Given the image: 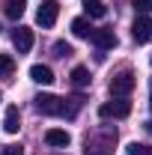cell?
Listing matches in <instances>:
<instances>
[{
	"label": "cell",
	"instance_id": "cell-1",
	"mask_svg": "<svg viewBox=\"0 0 152 155\" xmlns=\"http://www.w3.org/2000/svg\"><path fill=\"white\" fill-rule=\"evenodd\" d=\"M36 110L51 116H72L81 110V98H57V96H36Z\"/></svg>",
	"mask_w": 152,
	"mask_h": 155
},
{
	"label": "cell",
	"instance_id": "cell-2",
	"mask_svg": "<svg viewBox=\"0 0 152 155\" xmlns=\"http://www.w3.org/2000/svg\"><path fill=\"white\" fill-rule=\"evenodd\" d=\"M128 114H131V104L125 98H116V101H107V104L98 107V116L101 119H125Z\"/></svg>",
	"mask_w": 152,
	"mask_h": 155
},
{
	"label": "cell",
	"instance_id": "cell-3",
	"mask_svg": "<svg viewBox=\"0 0 152 155\" xmlns=\"http://www.w3.org/2000/svg\"><path fill=\"white\" fill-rule=\"evenodd\" d=\"M131 90H134V75L131 72H119V75L111 78V93H114L116 98H125Z\"/></svg>",
	"mask_w": 152,
	"mask_h": 155
},
{
	"label": "cell",
	"instance_id": "cell-4",
	"mask_svg": "<svg viewBox=\"0 0 152 155\" xmlns=\"http://www.w3.org/2000/svg\"><path fill=\"white\" fill-rule=\"evenodd\" d=\"M57 12H60L57 0H42V6H39V12H36V21L42 24V27H54Z\"/></svg>",
	"mask_w": 152,
	"mask_h": 155
},
{
	"label": "cell",
	"instance_id": "cell-5",
	"mask_svg": "<svg viewBox=\"0 0 152 155\" xmlns=\"http://www.w3.org/2000/svg\"><path fill=\"white\" fill-rule=\"evenodd\" d=\"M131 36H134V42H149L152 39V21L146 18V15H137L134 18V24H131Z\"/></svg>",
	"mask_w": 152,
	"mask_h": 155
},
{
	"label": "cell",
	"instance_id": "cell-6",
	"mask_svg": "<svg viewBox=\"0 0 152 155\" xmlns=\"http://www.w3.org/2000/svg\"><path fill=\"white\" fill-rule=\"evenodd\" d=\"M12 45L18 48V54H27V51L33 48V30H30V27H18V30L12 33Z\"/></svg>",
	"mask_w": 152,
	"mask_h": 155
},
{
	"label": "cell",
	"instance_id": "cell-7",
	"mask_svg": "<svg viewBox=\"0 0 152 155\" xmlns=\"http://www.w3.org/2000/svg\"><path fill=\"white\" fill-rule=\"evenodd\" d=\"M45 143L48 146H57V149H66L72 143V137H69V131H63V128H48L45 131Z\"/></svg>",
	"mask_w": 152,
	"mask_h": 155
},
{
	"label": "cell",
	"instance_id": "cell-8",
	"mask_svg": "<svg viewBox=\"0 0 152 155\" xmlns=\"http://www.w3.org/2000/svg\"><path fill=\"white\" fill-rule=\"evenodd\" d=\"M30 78H33L36 84H42V87H51V84H54V72H51V66H42V63H36V66L30 69Z\"/></svg>",
	"mask_w": 152,
	"mask_h": 155
},
{
	"label": "cell",
	"instance_id": "cell-9",
	"mask_svg": "<svg viewBox=\"0 0 152 155\" xmlns=\"http://www.w3.org/2000/svg\"><path fill=\"white\" fill-rule=\"evenodd\" d=\"M93 45L95 48H101V51H107V48H114L116 45V36H114V30H93Z\"/></svg>",
	"mask_w": 152,
	"mask_h": 155
},
{
	"label": "cell",
	"instance_id": "cell-10",
	"mask_svg": "<svg viewBox=\"0 0 152 155\" xmlns=\"http://www.w3.org/2000/svg\"><path fill=\"white\" fill-rule=\"evenodd\" d=\"M21 128V114L18 107H6V116H3V131L6 134H18Z\"/></svg>",
	"mask_w": 152,
	"mask_h": 155
},
{
	"label": "cell",
	"instance_id": "cell-11",
	"mask_svg": "<svg viewBox=\"0 0 152 155\" xmlns=\"http://www.w3.org/2000/svg\"><path fill=\"white\" fill-rule=\"evenodd\" d=\"M84 12H87L90 18H104V15H107V6H104L101 0H84Z\"/></svg>",
	"mask_w": 152,
	"mask_h": 155
},
{
	"label": "cell",
	"instance_id": "cell-12",
	"mask_svg": "<svg viewBox=\"0 0 152 155\" xmlns=\"http://www.w3.org/2000/svg\"><path fill=\"white\" fill-rule=\"evenodd\" d=\"M90 81H93V75H90L87 66H75L72 69V84L75 87H90Z\"/></svg>",
	"mask_w": 152,
	"mask_h": 155
},
{
	"label": "cell",
	"instance_id": "cell-13",
	"mask_svg": "<svg viewBox=\"0 0 152 155\" xmlns=\"http://www.w3.org/2000/svg\"><path fill=\"white\" fill-rule=\"evenodd\" d=\"M72 33H75L78 39H90V36H93V27H90L87 18H75V21H72Z\"/></svg>",
	"mask_w": 152,
	"mask_h": 155
},
{
	"label": "cell",
	"instance_id": "cell-14",
	"mask_svg": "<svg viewBox=\"0 0 152 155\" xmlns=\"http://www.w3.org/2000/svg\"><path fill=\"white\" fill-rule=\"evenodd\" d=\"M24 9H27V0H6V6H3V12L9 18H21Z\"/></svg>",
	"mask_w": 152,
	"mask_h": 155
},
{
	"label": "cell",
	"instance_id": "cell-15",
	"mask_svg": "<svg viewBox=\"0 0 152 155\" xmlns=\"http://www.w3.org/2000/svg\"><path fill=\"white\" fill-rule=\"evenodd\" d=\"M84 155H111V140H104V143H98V140H87V152Z\"/></svg>",
	"mask_w": 152,
	"mask_h": 155
},
{
	"label": "cell",
	"instance_id": "cell-16",
	"mask_svg": "<svg viewBox=\"0 0 152 155\" xmlns=\"http://www.w3.org/2000/svg\"><path fill=\"white\" fill-rule=\"evenodd\" d=\"M12 72H15V60L9 54H0V78H9Z\"/></svg>",
	"mask_w": 152,
	"mask_h": 155
},
{
	"label": "cell",
	"instance_id": "cell-17",
	"mask_svg": "<svg viewBox=\"0 0 152 155\" xmlns=\"http://www.w3.org/2000/svg\"><path fill=\"white\" fill-rule=\"evenodd\" d=\"M128 155H152V143H131Z\"/></svg>",
	"mask_w": 152,
	"mask_h": 155
},
{
	"label": "cell",
	"instance_id": "cell-18",
	"mask_svg": "<svg viewBox=\"0 0 152 155\" xmlns=\"http://www.w3.org/2000/svg\"><path fill=\"white\" fill-rule=\"evenodd\" d=\"M131 6L140 12V15H149L152 12V0H131Z\"/></svg>",
	"mask_w": 152,
	"mask_h": 155
},
{
	"label": "cell",
	"instance_id": "cell-19",
	"mask_svg": "<svg viewBox=\"0 0 152 155\" xmlns=\"http://www.w3.org/2000/svg\"><path fill=\"white\" fill-rule=\"evenodd\" d=\"M54 54H57V57H69V54H72V45H66V42H57V45H54Z\"/></svg>",
	"mask_w": 152,
	"mask_h": 155
},
{
	"label": "cell",
	"instance_id": "cell-20",
	"mask_svg": "<svg viewBox=\"0 0 152 155\" xmlns=\"http://www.w3.org/2000/svg\"><path fill=\"white\" fill-rule=\"evenodd\" d=\"M0 155H24V152H21V146H6Z\"/></svg>",
	"mask_w": 152,
	"mask_h": 155
},
{
	"label": "cell",
	"instance_id": "cell-21",
	"mask_svg": "<svg viewBox=\"0 0 152 155\" xmlns=\"http://www.w3.org/2000/svg\"><path fill=\"white\" fill-rule=\"evenodd\" d=\"M149 107H152V84H149Z\"/></svg>",
	"mask_w": 152,
	"mask_h": 155
},
{
	"label": "cell",
	"instance_id": "cell-22",
	"mask_svg": "<svg viewBox=\"0 0 152 155\" xmlns=\"http://www.w3.org/2000/svg\"><path fill=\"white\" fill-rule=\"evenodd\" d=\"M146 128H149V131H152V122H146Z\"/></svg>",
	"mask_w": 152,
	"mask_h": 155
}]
</instances>
